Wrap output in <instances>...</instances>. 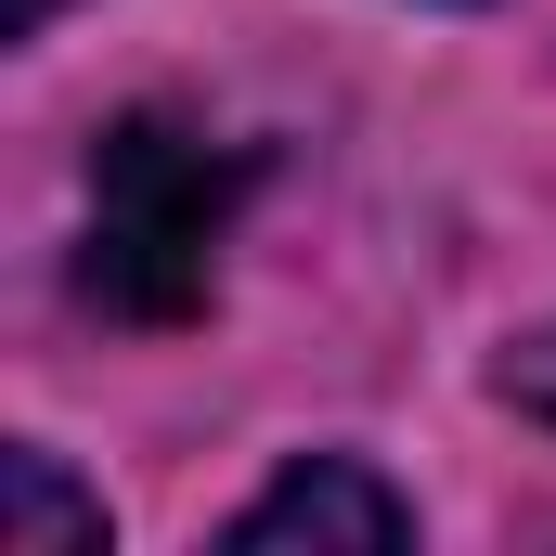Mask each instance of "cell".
I'll return each instance as SVG.
<instances>
[{
  "mask_svg": "<svg viewBox=\"0 0 556 556\" xmlns=\"http://www.w3.org/2000/svg\"><path fill=\"white\" fill-rule=\"evenodd\" d=\"M260 155L207 142L194 117L142 104L91 142V247H78V298L117 324H194L220 285V233L247 207Z\"/></svg>",
  "mask_w": 556,
  "mask_h": 556,
  "instance_id": "obj_1",
  "label": "cell"
},
{
  "mask_svg": "<svg viewBox=\"0 0 556 556\" xmlns=\"http://www.w3.org/2000/svg\"><path fill=\"white\" fill-rule=\"evenodd\" d=\"M220 544L233 556H285V544H311V556H389V544H415V505H402L363 453H298Z\"/></svg>",
  "mask_w": 556,
  "mask_h": 556,
  "instance_id": "obj_2",
  "label": "cell"
},
{
  "mask_svg": "<svg viewBox=\"0 0 556 556\" xmlns=\"http://www.w3.org/2000/svg\"><path fill=\"white\" fill-rule=\"evenodd\" d=\"M0 556H104V492H78L39 440L0 453Z\"/></svg>",
  "mask_w": 556,
  "mask_h": 556,
  "instance_id": "obj_3",
  "label": "cell"
},
{
  "mask_svg": "<svg viewBox=\"0 0 556 556\" xmlns=\"http://www.w3.org/2000/svg\"><path fill=\"white\" fill-rule=\"evenodd\" d=\"M492 389H505V402H518L531 427H556V324H531V337L492 363Z\"/></svg>",
  "mask_w": 556,
  "mask_h": 556,
  "instance_id": "obj_4",
  "label": "cell"
},
{
  "mask_svg": "<svg viewBox=\"0 0 556 556\" xmlns=\"http://www.w3.org/2000/svg\"><path fill=\"white\" fill-rule=\"evenodd\" d=\"M52 13H65V0H13V39H52Z\"/></svg>",
  "mask_w": 556,
  "mask_h": 556,
  "instance_id": "obj_5",
  "label": "cell"
}]
</instances>
